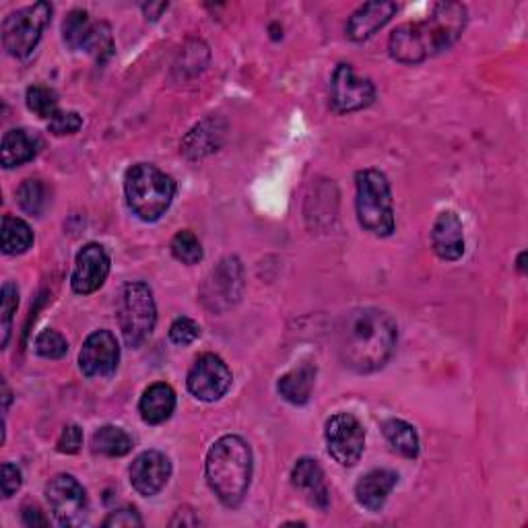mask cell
<instances>
[{
	"label": "cell",
	"mask_w": 528,
	"mask_h": 528,
	"mask_svg": "<svg viewBox=\"0 0 528 528\" xmlns=\"http://www.w3.org/2000/svg\"><path fill=\"white\" fill-rule=\"evenodd\" d=\"M399 330L390 314L378 308H357L337 326V353L343 366L357 374L382 370L394 353Z\"/></svg>",
	"instance_id": "obj_1"
},
{
	"label": "cell",
	"mask_w": 528,
	"mask_h": 528,
	"mask_svg": "<svg viewBox=\"0 0 528 528\" xmlns=\"http://www.w3.org/2000/svg\"><path fill=\"white\" fill-rule=\"evenodd\" d=\"M467 27V7L438 3L423 21L403 23L390 33L388 52L401 64H419L458 42Z\"/></svg>",
	"instance_id": "obj_2"
},
{
	"label": "cell",
	"mask_w": 528,
	"mask_h": 528,
	"mask_svg": "<svg viewBox=\"0 0 528 528\" xmlns=\"http://www.w3.org/2000/svg\"><path fill=\"white\" fill-rule=\"evenodd\" d=\"M207 481L227 508H236L246 498L252 479V450L240 436L219 438L207 454Z\"/></svg>",
	"instance_id": "obj_3"
},
{
	"label": "cell",
	"mask_w": 528,
	"mask_h": 528,
	"mask_svg": "<svg viewBox=\"0 0 528 528\" xmlns=\"http://www.w3.org/2000/svg\"><path fill=\"white\" fill-rule=\"evenodd\" d=\"M124 192L130 211L153 223L170 209L176 196V182L151 163H137L126 172Z\"/></svg>",
	"instance_id": "obj_4"
},
{
	"label": "cell",
	"mask_w": 528,
	"mask_h": 528,
	"mask_svg": "<svg viewBox=\"0 0 528 528\" xmlns=\"http://www.w3.org/2000/svg\"><path fill=\"white\" fill-rule=\"evenodd\" d=\"M355 188V209L359 225L374 236H392L396 223L388 178L378 170H361L355 176Z\"/></svg>",
	"instance_id": "obj_5"
},
{
	"label": "cell",
	"mask_w": 528,
	"mask_h": 528,
	"mask_svg": "<svg viewBox=\"0 0 528 528\" xmlns=\"http://www.w3.org/2000/svg\"><path fill=\"white\" fill-rule=\"evenodd\" d=\"M155 322L157 308L151 287L143 281H132L124 285L118 306V324L126 345L141 347L151 337Z\"/></svg>",
	"instance_id": "obj_6"
},
{
	"label": "cell",
	"mask_w": 528,
	"mask_h": 528,
	"mask_svg": "<svg viewBox=\"0 0 528 528\" xmlns=\"http://www.w3.org/2000/svg\"><path fill=\"white\" fill-rule=\"evenodd\" d=\"M52 19L50 3H36L11 13L3 23V44L15 58H27L42 40Z\"/></svg>",
	"instance_id": "obj_7"
},
{
	"label": "cell",
	"mask_w": 528,
	"mask_h": 528,
	"mask_svg": "<svg viewBox=\"0 0 528 528\" xmlns=\"http://www.w3.org/2000/svg\"><path fill=\"white\" fill-rule=\"evenodd\" d=\"M244 293V269L236 256L223 258L201 287V302L211 312H225L240 302Z\"/></svg>",
	"instance_id": "obj_8"
},
{
	"label": "cell",
	"mask_w": 528,
	"mask_h": 528,
	"mask_svg": "<svg viewBox=\"0 0 528 528\" xmlns=\"http://www.w3.org/2000/svg\"><path fill=\"white\" fill-rule=\"evenodd\" d=\"M324 440L328 454L341 467H353L359 462L363 448H366V432L357 417L351 413H337L326 421Z\"/></svg>",
	"instance_id": "obj_9"
},
{
	"label": "cell",
	"mask_w": 528,
	"mask_h": 528,
	"mask_svg": "<svg viewBox=\"0 0 528 528\" xmlns=\"http://www.w3.org/2000/svg\"><path fill=\"white\" fill-rule=\"evenodd\" d=\"M231 370L227 363L215 353H203L196 357L186 378V386L194 399L203 403H215L231 388Z\"/></svg>",
	"instance_id": "obj_10"
},
{
	"label": "cell",
	"mask_w": 528,
	"mask_h": 528,
	"mask_svg": "<svg viewBox=\"0 0 528 528\" xmlns=\"http://www.w3.org/2000/svg\"><path fill=\"white\" fill-rule=\"evenodd\" d=\"M376 87L370 79L359 77L351 64H339L330 79V104L335 112H359L374 104Z\"/></svg>",
	"instance_id": "obj_11"
},
{
	"label": "cell",
	"mask_w": 528,
	"mask_h": 528,
	"mask_svg": "<svg viewBox=\"0 0 528 528\" xmlns=\"http://www.w3.org/2000/svg\"><path fill=\"white\" fill-rule=\"evenodd\" d=\"M48 504L60 526H81L87 518V493L73 475H58L48 487Z\"/></svg>",
	"instance_id": "obj_12"
},
{
	"label": "cell",
	"mask_w": 528,
	"mask_h": 528,
	"mask_svg": "<svg viewBox=\"0 0 528 528\" xmlns=\"http://www.w3.org/2000/svg\"><path fill=\"white\" fill-rule=\"evenodd\" d=\"M120 361V347L110 330H95L79 353V368L87 378H108L116 372Z\"/></svg>",
	"instance_id": "obj_13"
},
{
	"label": "cell",
	"mask_w": 528,
	"mask_h": 528,
	"mask_svg": "<svg viewBox=\"0 0 528 528\" xmlns=\"http://www.w3.org/2000/svg\"><path fill=\"white\" fill-rule=\"evenodd\" d=\"M110 275V256L102 244H87L81 248L71 275V287L79 295L95 293Z\"/></svg>",
	"instance_id": "obj_14"
},
{
	"label": "cell",
	"mask_w": 528,
	"mask_h": 528,
	"mask_svg": "<svg viewBox=\"0 0 528 528\" xmlns=\"http://www.w3.org/2000/svg\"><path fill=\"white\" fill-rule=\"evenodd\" d=\"M172 477V462L170 458L157 452L147 450L135 458L130 465V485L143 498H153Z\"/></svg>",
	"instance_id": "obj_15"
},
{
	"label": "cell",
	"mask_w": 528,
	"mask_h": 528,
	"mask_svg": "<svg viewBox=\"0 0 528 528\" xmlns=\"http://www.w3.org/2000/svg\"><path fill=\"white\" fill-rule=\"evenodd\" d=\"M399 11L390 0H376V3H368L359 7L347 21V38L353 42H366L370 40L376 31H380L394 15Z\"/></svg>",
	"instance_id": "obj_16"
},
{
	"label": "cell",
	"mask_w": 528,
	"mask_h": 528,
	"mask_svg": "<svg viewBox=\"0 0 528 528\" xmlns=\"http://www.w3.org/2000/svg\"><path fill=\"white\" fill-rule=\"evenodd\" d=\"M291 483L295 489L304 493L310 506L326 510L330 502V491L324 481V471L314 458H300L291 471Z\"/></svg>",
	"instance_id": "obj_17"
},
{
	"label": "cell",
	"mask_w": 528,
	"mask_h": 528,
	"mask_svg": "<svg viewBox=\"0 0 528 528\" xmlns=\"http://www.w3.org/2000/svg\"><path fill=\"white\" fill-rule=\"evenodd\" d=\"M432 248L438 258L446 262L458 260L465 254V234H462V221L454 211H444L438 215L432 227Z\"/></svg>",
	"instance_id": "obj_18"
},
{
	"label": "cell",
	"mask_w": 528,
	"mask_h": 528,
	"mask_svg": "<svg viewBox=\"0 0 528 528\" xmlns=\"http://www.w3.org/2000/svg\"><path fill=\"white\" fill-rule=\"evenodd\" d=\"M399 483V475L386 471V469H376L370 471L368 475H363L357 485H355V498L361 508H366L370 512H380L388 500L390 491Z\"/></svg>",
	"instance_id": "obj_19"
},
{
	"label": "cell",
	"mask_w": 528,
	"mask_h": 528,
	"mask_svg": "<svg viewBox=\"0 0 528 528\" xmlns=\"http://www.w3.org/2000/svg\"><path fill=\"white\" fill-rule=\"evenodd\" d=\"M42 149V139L25 128H13L5 132L3 147H0V161L3 168H19V165L31 161Z\"/></svg>",
	"instance_id": "obj_20"
},
{
	"label": "cell",
	"mask_w": 528,
	"mask_h": 528,
	"mask_svg": "<svg viewBox=\"0 0 528 528\" xmlns=\"http://www.w3.org/2000/svg\"><path fill=\"white\" fill-rule=\"evenodd\" d=\"M176 411V392L170 384H151L139 401V413L145 423L159 425L168 421Z\"/></svg>",
	"instance_id": "obj_21"
},
{
	"label": "cell",
	"mask_w": 528,
	"mask_h": 528,
	"mask_svg": "<svg viewBox=\"0 0 528 528\" xmlns=\"http://www.w3.org/2000/svg\"><path fill=\"white\" fill-rule=\"evenodd\" d=\"M314 382H316V368L310 366V363H304V366L295 368V370L287 372L285 376H281L277 390L287 403L306 405L312 396Z\"/></svg>",
	"instance_id": "obj_22"
},
{
	"label": "cell",
	"mask_w": 528,
	"mask_h": 528,
	"mask_svg": "<svg viewBox=\"0 0 528 528\" xmlns=\"http://www.w3.org/2000/svg\"><path fill=\"white\" fill-rule=\"evenodd\" d=\"M95 23H91L89 15L81 9H75L71 11L69 15H66L64 23H62V38H64V44L69 46L71 50L79 52V50H85V52H91V46H93V38H95Z\"/></svg>",
	"instance_id": "obj_23"
},
{
	"label": "cell",
	"mask_w": 528,
	"mask_h": 528,
	"mask_svg": "<svg viewBox=\"0 0 528 528\" xmlns=\"http://www.w3.org/2000/svg\"><path fill=\"white\" fill-rule=\"evenodd\" d=\"M386 442L394 452H399L405 458H417L419 454V436L415 427L403 419H388L382 425Z\"/></svg>",
	"instance_id": "obj_24"
},
{
	"label": "cell",
	"mask_w": 528,
	"mask_h": 528,
	"mask_svg": "<svg viewBox=\"0 0 528 528\" xmlns=\"http://www.w3.org/2000/svg\"><path fill=\"white\" fill-rule=\"evenodd\" d=\"M91 448L95 454L118 458V456H126L132 450V438L124 432L122 427L104 425L93 434Z\"/></svg>",
	"instance_id": "obj_25"
},
{
	"label": "cell",
	"mask_w": 528,
	"mask_h": 528,
	"mask_svg": "<svg viewBox=\"0 0 528 528\" xmlns=\"http://www.w3.org/2000/svg\"><path fill=\"white\" fill-rule=\"evenodd\" d=\"M31 244H33L31 227L19 217L5 215L3 217V252L9 256H17V254L27 252Z\"/></svg>",
	"instance_id": "obj_26"
},
{
	"label": "cell",
	"mask_w": 528,
	"mask_h": 528,
	"mask_svg": "<svg viewBox=\"0 0 528 528\" xmlns=\"http://www.w3.org/2000/svg\"><path fill=\"white\" fill-rule=\"evenodd\" d=\"M17 201L25 213H29L31 217H40L48 205V192L44 182L33 178L25 180L17 190Z\"/></svg>",
	"instance_id": "obj_27"
},
{
	"label": "cell",
	"mask_w": 528,
	"mask_h": 528,
	"mask_svg": "<svg viewBox=\"0 0 528 528\" xmlns=\"http://www.w3.org/2000/svg\"><path fill=\"white\" fill-rule=\"evenodd\" d=\"M27 108L40 116L50 120L58 112V95L54 89L44 85H33L27 89Z\"/></svg>",
	"instance_id": "obj_28"
},
{
	"label": "cell",
	"mask_w": 528,
	"mask_h": 528,
	"mask_svg": "<svg viewBox=\"0 0 528 528\" xmlns=\"http://www.w3.org/2000/svg\"><path fill=\"white\" fill-rule=\"evenodd\" d=\"M172 254L184 264H198L203 260V246L190 229L178 231L172 240Z\"/></svg>",
	"instance_id": "obj_29"
},
{
	"label": "cell",
	"mask_w": 528,
	"mask_h": 528,
	"mask_svg": "<svg viewBox=\"0 0 528 528\" xmlns=\"http://www.w3.org/2000/svg\"><path fill=\"white\" fill-rule=\"evenodd\" d=\"M0 330H3V347H7L9 337H11V324L13 316L19 306V291L15 283H5L3 293H0Z\"/></svg>",
	"instance_id": "obj_30"
},
{
	"label": "cell",
	"mask_w": 528,
	"mask_h": 528,
	"mask_svg": "<svg viewBox=\"0 0 528 528\" xmlns=\"http://www.w3.org/2000/svg\"><path fill=\"white\" fill-rule=\"evenodd\" d=\"M36 351L38 355L46 357V359H60L66 355V351H69V343H66V339L58 333V330H42V333L38 335L36 339Z\"/></svg>",
	"instance_id": "obj_31"
},
{
	"label": "cell",
	"mask_w": 528,
	"mask_h": 528,
	"mask_svg": "<svg viewBox=\"0 0 528 528\" xmlns=\"http://www.w3.org/2000/svg\"><path fill=\"white\" fill-rule=\"evenodd\" d=\"M83 126V118L77 112H56L50 120H48V130L56 137H64V135H75Z\"/></svg>",
	"instance_id": "obj_32"
},
{
	"label": "cell",
	"mask_w": 528,
	"mask_h": 528,
	"mask_svg": "<svg viewBox=\"0 0 528 528\" xmlns=\"http://www.w3.org/2000/svg\"><path fill=\"white\" fill-rule=\"evenodd\" d=\"M198 337H201V326H198L192 318H176L170 326V341L176 345H190L194 343Z\"/></svg>",
	"instance_id": "obj_33"
},
{
	"label": "cell",
	"mask_w": 528,
	"mask_h": 528,
	"mask_svg": "<svg viewBox=\"0 0 528 528\" xmlns=\"http://www.w3.org/2000/svg\"><path fill=\"white\" fill-rule=\"evenodd\" d=\"M106 528H141L143 526V518L137 512V508L132 506H124L118 508L114 512L108 514V518L104 520Z\"/></svg>",
	"instance_id": "obj_34"
},
{
	"label": "cell",
	"mask_w": 528,
	"mask_h": 528,
	"mask_svg": "<svg viewBox=\"0 0 528 528\" xmlns=\"http://www.w3.org/2000/svg\"><path fill=\"white\" fill-rule=\"evenodd\" d=\"M91 54H95L97 60H106V58H110L114 54V40H112L110 25L97 23L93 46H91Z\"/></svg>",
	"instance_id": "obj_35"
},
{
	"label": "cell",
	"mask_w": 528,
	"mask_h": 528,
	"mask_svg": "<svg viewBox=\"0 0 528 528\" xmlns=\"http://www.w3.org/2000/svg\"><path fill=\"white\" fill-rule=\"evenodd\" d=\"M83 446V429L75 423L66 425L56 442V450L62 454H77Z\"/></svg>",
	"instance_id": "obj_36"
},
{
	"label": "cell",
	"mask_w": 528,
	"mask_h": 528,
	"mask_svg": "<svg viewBox=\"0 0 528 528\" xmlns=\"http://www.w3.org/2000/svg\"><path fill=\"white\" fill-rule=\"evenodd\" d=\"M0 483H3V498H11V495L15 491H19L23 479H21V471L11 465V462H5L3 465V479H0Z\"/></svg>",
	"instance_id": "obj_37"
},
{
	"label": "cell",
	"mask_w": 528,
	"mask_h": 528,
	"mask_svg": "<svg viewBox=\"0 0 528 528\" xmlns=\"http://www.w3.org/2000/svg\"><path fill=\"white\" fill-rule=\"evenodd\" d=\"M23 522L25 526H48V520L44 518L42 510L38 506H25L23 508Z\"/></svg>",
	"instance_id": "obj_38"
},
{
	"label": "cell",
	"mask_w": 528,
	"mask_h": 528,
	"mask_svg": "<svg viewBox=\"0 0 528 528\" xmlns=\"http://www.w3.org/2000/svg\"><path fill=\"white\" fill-rule=\"evenodd\" d=\"M165 9H168V5H165V3H157V5H145V7H143V11H145L147 19H149V17H151V19H157V17L161 15V11H165Z\"/></svg>",
	"instance_id": "obj_39"
},
{
	"label": "cell",
	"mask_w": 528,
	"mask_h": 528,
	"mask_svg": "<svg viewBox=\"0 0 528 528\" xmlns=\"http://www.w3.org/2000/svg\"><path fill=\"white\" fill-rule=\"evenodd\" d=\"M524 258H526V252H522L518 256V271H524Z\"/></svg>",
	"instance_id": "obj_40"
}]
</instances>
